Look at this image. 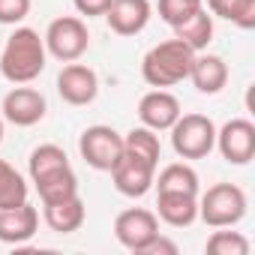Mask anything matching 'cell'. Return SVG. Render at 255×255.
<instances>
[{"instance_id":"13","label":"cell","mask_w":255,"mask_h":255,"mask_svg":"<svg viewBox=\"0 0 255 255\" xmlns=\"http://www.w3.org/2000/svg\"><path fill=\"white\" fill-rule=\"evenodd\" d=\"M153 15L150 0H111L105 9V21L111 27V33L117 36H135L147 27Z\"/></svg>"},{"instance_id":"30","label":"cell","mask_w":255,"mask_h":255,"mask_svg":"<svg viewBox=\"0 0 255 255\" xmlns=\"http://www.w3.org/2000/svg\"><path fill=\"white\" fill-rule=\"evenodd\" d=\"M0 141H3V117H0Z\"/></svg>"},{"instance_id":"11","label":"cell","mask_w":255,"mask_h":255,"mask_svg":"<svg viewBox=\"0 0 255 255\" xmlns=\"http://www.w3.org/2000/svg\"><path fill=\"white\" fill-rule=\"evenodd\" d=\"M57 93L66 105H90L99 96V75L87 63H66L57 75Z\"/></svg>"},{"instance_id":"18","label":"cell","mask_w":255,"mask_h":255,"mask_svg":"<svg viewBox=\"0 0 255 255\" xmlns=\"http://www.w3.org/2000/svg\"><path fill=\"white\" fill-rule=\"evenodd\" d=\"M33 186H36L42 204H54V201H66V198L78 195V177H75L72 165L57 168V171H51L45 177H36Z\"/></svg>"},{"instance_id":"8","label":"cell","mask_w":255,"mask_h":255,"mask_svg":"<svg viewBox=\"0 0 255 255\" xmlns=\"http://www.w3.org/2000/svg\"><path fill=\"white\" fill-rule=\"evenodd\" d=\"M225 162L231 165H246L255 156V123L246 117L228 120L222 129H216V147Z\"/></svg>"},{"instance_id":"12","label":"cell","mask_w":255,"mask_h":255,"mask_svg":"<svg viewBox=\"0 0 255 255\" xmlns=\"http://www.w3.org/2000/svg\"><path fill=\"white\" fill-rule=\"evenodd\" d=\"M180 114H183L180 111V99L174 93H168L165 87H153L138 102V120H141V126H147V129H153V132L171 129Z\"/></svg>"},{"instance_id":"20","label":"cell","mask_w":255,"mask_h":255,"mask_svg":"<svg viewBox=\"0 0 255 255\" xmlns=\"http://www.w3.org/2000/svg\"><path fill=\"white\" fill-rule=\"evenodd\" d=\"M156 192H192L198 195V174L189 162H171L159 171V177H153Z\"/></svg>"},{"instance_id":"16","label":"cell","mask_w":255,"mask_h":255,"mask_svg":"<svg viewBox=\"0 0 255 255\" xmlns=\"http://www.w3.org/2000/svg\"><path fill=\"white\" fill-rule=\"evenodd\" d=\"M156 216L171 228H189L198 219V195H192V192H156Z\"/></svg>"},{"instance_id":"1","label":"cell","mask_w":255,"mask_h":255,"mask_svg":"<svg viewBox=\"0 0 255 255\" xmlns=\"http://www.w3.org/2000/svg\"><path fill=\"white\" fill-rule=\"evenodd\" d=\"M45 42L33 27H15L0 51V75L9 84H30L45 72Z\"/></svg>"},{"instance_id":"7","label":"cell","mask_w":255,"mask_h":255,"mask_svg":"<svg viewBox=\"0 0 255 255\" xmlns=\"http://www.w3.org/2000/svg\"><path fill=\"white\" fill-rule=\"evenodd\" d=\"M156 234H159V216L153 210L129 207V210L117 213V219H114V237L129 252H144Z\"/></svg>"},{"instance_id":"6","label":"cell","mask_w":255,"mask_h":255,"mask_svg":"<svg viewBox=\"0 0 255 255\" xmlns=\"http://www.w3.org/2000/svg\"><path fill=\"white\" fill-rule=\"evenodd\" d=\"M78 153L90 168L111 171L114 162L123 156V135L114 129V126H105V123L87 126V129L78 135Z\"/></svg>"},{"instance_id":"27","label":"cell","mask_w":255,"mask_h":255,"mask_svg":"<svg viewBox=\"0 0 255 255\" xmlns=\"http://www.w3.org/2000/svg\"><path fill=\"white\" fill-rule=\"evenodd\" d=\"M30 12V0H0V24H21Z\"/></svg>"},{"instance_id":"23","label":"cell","mask_w":255,"mask_h":255,"mask_svg":"<svg viewBox=\"0 0 255 255\" xmlns=\"http://www.w3.org/2000/svg\"><path fill=\"white\" fill-rule=\"evenodd\" d=\"M66 165H69V156H66L63 147H57V144H39V147L30 150L27 174H30V180H36V177H45V174H51L57 168H66Z\"/></svg>"},{"instance_id":"3","label":"cell","mask_w":255,"mask_h":255,"mask_svg":"<svg viewBox=\"0 0 255 255\" xmlns=\"http://www.w3.org/2000/svg\"><path fill=\"white\" fill-rule=\"evenodd\" d=\"M246 192L237 183H216L198 198V219L210 228H234L246 216Z\"/></svg>"},{"instance_id":"4","label":"cell","mask_w":255,"mask_h":255,"mask_svg":"<svg viewBox=\"0 0 255 255\" xmlns=\"http://www.w3.org/2000/svg\"><path fill=\"white\" fill-rule=\"evenodd\" d=\"M168 132L180 159H204L216 147V123L207 114H180Z\"/></svg>"},{"instance_id":"19","label":"cell","mask_w":255,"mask_h":255,"mask_svg":"<svg viewBox=\"0 0 255 255\" xmlns=\"http://www.w3.org/2000/svg\"><path fill=\"white\" fill-rule=\"evenodd\" d=\"M174 30V36L180 39V42H186L195 54L198 51H207V45H210V39H213V15L201 6L195 15H189L183 24H177V27H171Z\"/></svg>"},{"instance_id":"5","label":"cell","mask_w":255,"mask_h":255,"mask_svg":"<svg viewBox=\"0 0 255 255\" xmlns=\"http://www.w3.org/2000/svg\"><path fill=\"white\" fill-rule=\"evenodd\" d=\"M42 42H45V51L54 60L72 63L81 54H87V48H90V30H87L84 18H78V15H60V18H54L48 24Z\"/></svg>"},{"instance_id":"2","label":"cell","mask_w":255,"mask_h":255,"mask_svg":"<svg viewBox=\"0 0 255 255\" xmlns=\"http://www.w3.org/2000/svg\"><path fill=\"white\" fill-rule=\"evenodd\" d=\"M192 60H195V51L186 42H180L177 36L165 39V42L153 45L144 54V60H141V78L150 87H174V84H180V81L189 78Z\"/></svg>"},{"instance_id":"25","label":"cell","mask_w":255,"mask_h":255,"mask_svg":"<svg viewBox=\"0 0 255 255\" xmlns=\"http://www.w3.org/2000/svg\"><path fill=\"white\" fill-rule=\"evenodd\" d=\"M210 255H249V240L240 234V231H213L207 237V246H204Z\"/></svg>"},{"instance_id":"17","label":"cell","mask_w":255,"mask_h":255,"mask_svg":"<svg viewBox=\"0 0 255 255\" xmlns=\"http://www.w3.org/2000/svg\"><path fill=\"white\" fill-rule=\"evenodd\" d=\"M45 207V225L57 234H72L84 225V216H87V207L81 201V195H72L66 201H54V204H42Z\"/></svg>"},{"instance_id":"14","label":"cell","mask_w":255,"mask_h":255,"mask_svg":"<svg viewBox=\"0 0 255 255\" xmlns=\"http://www.w3.org/2000/svg\"><path fill=\"white\" fill-rule=\"evenodd\" d=\"M39 231V210L30 201L15 207H0V243L21 246Z\"/></svg>"},{"instance_id":"15","label":"cell","mask_w":255,"mask_h":255,"mask_svg":"<svg viewBox=\"0 0 255 255\" xmlns=\"http://www.w3.org/2000/svg\"><path fill=\"white\" fill-rule=\"evenodd\" d=\"M189 81L195 84L198 93L216 96V93L228 84V63H225L219 54L198 51L195 60H192V69H189Z\"/></svg>"},{"instance_id":"26","label":"cell","mask_w":255,"mask_h":255,"mask_svg":"<svg viewBox=\"0 0 255 255\" xmlns=\"http://www.w3.org/2000/svg\"><path fill=\"white\" fill-rule=\"evenodd\" d=\"M156 6H159V18L168 27H177V24H183L189 15H195L204 6V0H159Z\"/></svg>"},{"instance_id":"22","label":"cell","mask_w":255,"mask_h":255,"mask_svg":"<svg viewBox=\"0 0 255 255\" xmlns=\"http://www.w3.org/2000/svg\"><path fill=\"white\" fill-rule=\"evenodd\" d=\"M207 9L210 15L225 18L240 30L255 27V0H207Z\"/></svg>"},{"instance_id":"24","label":"cell","mask_w":255,"mask_h":255,"mask_svg":"<svg viewBox=\"0 0 255 255\" xmlns=\"http://www.w3.org/2000/svg\"><path fill=\"white\" fill-rule=\"evenodd\" d=\"M27 183L24 177L6 162V159H0V207H15L21 201H27Z\"/></svg>"},{"instance_id":"9","label":"cell","mask_w":255,"mask_h":255,"mask_svg":"<svg viewBox=\"0 0 255 255\" xmlns=\"http://www.w3.org/2000/svg\"><path fill=\"white\" fill-rule=\"evenodd\" d=\"M111 180H114V189L126 198H141L153 189V177H156V165L132 156V153H123L114 168L108 171Z\"/></svg>"},{"instance_id":"10","label":"cell","mask_w":255,"mask_h":255,"mask_svg":"<svg viewBox=\"0 0 255 255\" xmlns=\"http://www.w3.org/2000/svg\"><path fill=\"white\" fill-rule=\"evenodd\" d=\"M3 120H9L12 126H36L45 111H48V102L45 96L36 90V87H24V84H15L6 96H3Z\"/></svg>"},{"instance_id":"28","label":"cell","mask_w":255,"mask_h":255,"mask_svg":"<svg viewBox=\"0 0 255 255\" xmlns=\"http://www.w3.org/2000/svg\"><path fill=\"white\" fill-rule=\"evenodd\" d=\"M111 0H72V6L78 9V15H87V18H96V15H105Z\"/></svg>"},{"instance_id":"29","label":"cell","mask_w":255,"mask_h":255,"mask_svg":"<svg viewBox=\"0 0 255 255\" xmlns=\"http://www.w3.org/2000/svg\"><path fill=\"white\" fill-rule=\"evenodd\" d=\"M141 255H177V243L168 240V237H162V234H156Z\"/></svg>"},{"instance_id":"21","label":"cell","mask_w":255,"mask_h":255,"mask_svg":"<svg viewBox=\"0 0 255 255\" xmlns=\"http://www.w3.org/2000/svg\"><path fill=\"white\" fill-rule=\"evenodd\" d=\"M123 153H132L150 165H159V156H162V144H159V135L147 126H135L123 135Z\"/></svg>"}]
</instances>
